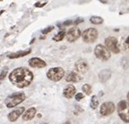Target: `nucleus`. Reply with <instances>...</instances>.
<instances>
[{"label":"nucleus","instance_id":"obj_1","mask_svg":"<svg viewBox=\"0 0 129 124\" xmlns=\"http://www.w3.org/2000/svg\"><path fill=\"white\" fill-rule=\"evenodd\" d=\"M33 73L25 67H18L13 70L9 75V80L19 89L28 87L33 81Z\"/></svg>","mask_w":129,"mask_h":124},{"label":"nucleus","instance_id":"obj_2","mask_svg":"<svg viewBox=\"0 0 129 124\" xmlns=\"http://www.w3.org/2000/svg\"><path fill=\"white\" fill-rule=\"evenodd\" d=\"M25 98L26 96L24 92H15L7 96L6 99L4 100V104L8 108H12L18 104L22 103Z\"/></svg>","mask_w":129,"mask_h":124},{"label":"nucleus","instance_id":"obj_3","mask_svg":"<svg viewBox=\"0 0 129 124\" xmlns=\"http://www.w3.org/2000/svg\"><path fill=\"white\" fill-rule=\"evenodd\" d=\"M118 115L123 122H129V102L127 101H120L117 105Z\"/></svg>","mask_w":129,"mask_h":124},{"label":"nucleus","instance_id":"obj_4","mask_svg":"<svg viewBox=\"0 0 129 124\" xmlns=\"http://www.w3.org/2000/svg\"><path fill=\"white\" fill-rule=\"evenodd\" d=\"M64 70L61 67H54L51 68L46 73V77L49 80L52 82H58L64 77Z\"/></svg>","mask_w":129,"mask_h":124},{"label":"nucleus","instance_id":"obj_5","mask_svg":"<svg viewBox=\"0 0 129 124\" xmlns=\"http://www.w3.org/2000/svg\"><path fill=\"white\" fill-rule=\"evenodd\" d=\"M94 54L97 58H99L100 60L102 61H107L110 59L111 53L106 46L102 45V44H98L94 49Z\"/></svg>","mask_w":129,"mask_h":124},{"label":"nucleus","instance_id":"obj_6","mask_svg":"<svg viewBox=\"0 0 129 124\" xmlns=\"http://www.w3.org/2000/svg\"><path fill=\"white\" fill-rule=\"evenodd\" d=\"M98 31L94 28H89L85 30L82 34V39L86 44H92L97 40L98 38Z\"/></svg>","mask_w":129,"mask_h":124},{"label":"nucleus","instance_id":"obj_7","mask_svg":"<svg viewBox=\"0 0 129 124\" xmlns=\"http://www.w3.org/2000/svg\"><path fill=\"white\" fill-rule=\"evenodd\" d=\"M105 45H106V49L109 51L112 52V53L118 54L120 51L118 40H117V38H115L113 37H109L107 38H106V40H105Z\"/></svg>","mask_w":129,"mask_h":124},{"label":"nucleus","instance_id":"obj_8","mask_svg":"<svg viewBox=\"0 0 129 124\" xmlns=\"http://www.w3.org/2000/svg\"><path fill=\"white\" fill-rule=\"evenodd\" d=\"M115 111V105L112 101H106L101 104L100 108V113L103 116H108Z\"/></svg>","mask_w":129,"mask_h":124},{"label":"nucleus","instance_id":"obj_9","mask_svg":"<svg viewBox=\"0 0 129 124\" xmlns=\"http://www.w3.org/2000/svg\"><path fill=\"white\" fill-rule=\"evenodd\" d=\"M81 36V32H80V30L77 27H73L69 30L68 32L65 34V37H66V40L70 43H73L76 40H78Z\"/></svg>","mask_w":129,"mask_h":124},{"label":"nucleus","instance_id":"obj_10","mask_svg":"<svg viewBox=\"0 0 129 124\" xmlns=\"http://www.w3.org/2000/svg\"><path fill=\"white\" fill-rule=\"evenodd\" d=\"M25 108L24 107H19V108H15L13 111L10 112L8 115V116H7V118H8V120L10 121V122H16V121L18 119L19 117H20L22 115H23V113L25 112Z\"/></svg>","mask_w":129,"mask_h":124},{"label":"nucleus","instance_id":"obj_11","mask_svg":"<svg viewBox=\"0 0 129 124\" xmlns=\"http://www.w3.org/2000/svg\"><path fill=\"white\" fill-rule=\"evenodd\" d=\"M29 65L31 68L35 69H42L46 67V62L38 57H32L29 60Z\"/></svg>","mask_w":129,"mask_h":124},{"label":"nucleus","instance_id":"obj_12","mask_svg":"<svg viewBox=\"0 0 129 124\" xmlns=\"http://www.w3.org/2000/svg\"><path fill=\"white\" fill-rule=\"evenodd\" d=\"M75 69L78 72L81 73V74H85L89 70V66L86 61L85 60H79L75 63Z\"/></svg>","mask_w":129,"mask_h":124},{"label":"nucleus","instance_id":"obj_13","mask_svg":"<svg viewBox=\"0 0 129 124\" xmlns=\"http://www.w3.org/2000/svg\"><path fill=\"white\" fill-rule=\"evenodd\" d=\"M36 114H37V109L35 108L31 107L27 110H25V112L22 115V119L24 121H31L35 117Z\"/></svg>","mask_w":129,"mask_h":124},{"label":"nucleus","instance_id":"obj_14","mask_svg":"<svg viewBox=\"0 0 129 124\" xmlns=\"http://www.w3.org/2000/svg\"><path fill=\"white\" fill-rule=\"evenodd\" d=\"M76 94V88L72 84L67 85L63 90V95L67 99H71Z\"/></svg>","mask_w":129,"mask_h":124},{"label":"nucleus","instance_id":"obj_15","mask_svg":"<svg viewBox=\"0 0 129 124\" xmlns=\"http://www.w3.org/2000/svg\"><path fill=\"white\" fill-rule=\"evenodd\" d=\"M82 80V77L76 72H69L65 76V81L68 83H79Z\"/></svg>","mask_w":129,"mask_h":124},{"label":"nucleus","instance_id":"obj_16","mask_svg":"<svg viewBox=\"0 0 129 124\" xmlns=\"http://www.w3.org/2000/svg\"><path fill=\"white\" fill-rule=\"evenodd\" d=\"M112 76V72H111L110 70L108 69H106V70H103L100 72L99 74V79L101 83H106V81L109 80Z\"/></svg>","mask_w":129,"mask_h":124},{"label":"nucleus","instance_id":"obj_17","mask_svg":"<svg viewBox=\"0 0 129 124\" xmlns=\"http://www.w3.org/2000/svg\"><path fill=\"white\" fill-rule=\"evenodd\" d=\"M31 52V50H21V51L18 52H16V53H12V54H10L8 56L9 58L10 59H15V58H20V57H24L25 56H28L30 53Z\"/></svg>","mask_w":129,"mask_h":124},{"label":"nucleus","instance_id":"obj_18","mask_svg":"<svg viewBox=\"0 0 129 124\" xmlns=\"http://www.w3.org/2000/svg\"><path fill=\"white\" fill-rule=\"evenodd\" d=\"M64 37H65V31L63 30V31H60L57 35H55L54 37H52V40H53V41H56V42L62 41V40L64 39Z\"/></svg>","mask_w":129,"mask_h":124},{"label":"nucleus","instance_id":"obj_19","mask_svg":"<svg viewBox=\"0 0 129 124\" xmlns=\"http://www.w3.org/2000/svg\"><path fill=\"white\" fill-rule=\"evenodd\" d=\"M90 106H91V108H92V109H95V108H98L99 100H98V97H97L96 95L92 96V98H91V102H90Z\"/></svg>","mask_w":129,"mask_h":124},{"label":"nucleus","instance_id":"obj_20","mask_svg":"<svg viewBox=\"0 0 129 124\" xmlns=\"http://www.w3.org/2000/svg\"><path fill=\"white\" fill-rule=\"evenodd\" d=\"M103 18L100 17H97V16H93V17H92L91 18H90V22L92 23H93V24H101L102 23H103Z\"/></svg>","mask_w":129,"mask_h":124},{"label":"nucleus","instance_id":"obj_21","mask_svg":"<svg viewBox=\"0 0 129 124\" xmlns=\"http://www.w3.org/2000/svg\"><path fill=\"white\" fill-rule=\"evenodd\" d=\"M82 90H83V92L85 94V95H91V93H92V87H91V85L89 84H84L83 87H82Z\"/></svg>","mask_w":129,"mask_h":124},{"label":"nucleus","instance_id":"obj_22","mask_svg":"<svg viewBox=\"0 0 129 124\" xmlns=\"http://www.w3.org/2000/svg\"><path fill=\"white\" fill-rule=\"evenodd\" d=\"M7 74H8V67H4L0 73V81L4 80L7 77Z\"/></svg>","mask_w":129,"mask_h":124},{"label":"nucleus","instance_id":"obj_23","mask_svg":"<svg viewBox=\"0 0 129 124\" xmlns=\"http://www.w3.org/2000/svg\"><path fill=\"white\" fill-rule=\"evenodd\" d=\"M53 29H54V27H53V26H49V27H47V28H46V29H44L43 31H42V34H44V35H46V34H48L49 32H51L52 31H53Z\"/></svg>","mask_w":129,"mask_h":124},{"label":"nucleus","instance_id":"obj_24","mask_svg":"<svg viewBox=\"0 0 129 124\" xmlns=\"http://www.w3.org/2000/svg\"><path fill=\"white\" fill-rule=\"evenodd\" d=\"M84 98V95L82 93H78L76 94V95H75V99H76V101H80V100H82Z\"/></svg>","mask_w":129,"mask_h":124},{"label":"nucleus","instance_id":"obj_25","mask_svg":"<svg viewBox=\"0 0 129 124\" xmlns=\"http://www.w3.org/2000/svg\"><path fill=\"white\" fill-rule=\"evenodd\" d=\"M72 23H73V22L72 20H67L65 21V22H64V23H62L63 26H68V25H71Z\"/></svg>","mask_w":129,"mask_h":124},{"label":"nucleus","instance_id":"obj_26","mask_svg":"<svg viewBox=\"0 0 129 124\" xmlns=\"http://www.w3.org/2000/svg\"><path fill=\"white\" fill-rule=\"evenodd\" d=\"M83 22H84L83 18H78V19H76L74 22H73V23H74V24H79V23H83Z\"/></svg>","mask_w":129,"mask_h":124},{"label":"nucleus","instance_id":"obj_27","mask_svg":"<svg viewBox=\"0 0 129 124\" xmlns=\"http://www.w3.org/2000/svg\"><path fill=\"white\" fill-rule=\"evenodd\" d=\"M46 4V2L43 3V4H41L40 2H37V4H35V6L36 7H43V6H45Z\"/></svg>","mask_w":129,"mask_h":124},{"label":"nucleus","instance_id":"obj_28","mask_svg":"<svg viewBox=\"0 0 129 124\" xmlns=\"http://www.w3.org/2000/svg\"><path fill=\"white\" fill-rule=\"evenodd\" d=\"M123 48H124V50H127V51H129V44H123Z\"/></svg>","mask_w":129,"mask_h":124},{"label":"nucleus","instance_id":"obj_29","mask_svg":"<svg viewBox=\"0 0 129 124\" xmlns=\"http://www.w3.org/2000/svg\"><path fill=\"white\" fill-rule=\"evenodd\" d=\"M125 44H129V37H127V39H126V41H125Z\"/></svg>","mask_w":129,"mask_h":124},{"label":"nucleus","instance_id":"obj_30","mask_svg":"<svg viewBox=\"0 0 129 124\" xmlns=\"http://www.w3.org/2000/svg\"><path fill=\"white\" fill-rule=\"evenodd\" d=\"M127 101H128V102H129V92H128V93H127Z\"/></svg>","mask_w":129,"mask_h":124},{"label":"nucleus","instance_id":"obj_31","mask_svg":"<svg viewBox=\"0 0 129 124\" xmlns=\"http://www.w3.org/2000/svg\"><path fill=\"white\" fill-rule=\"evenodd\" d=\"M64 124H71V122H64Z\"/></svg>","mask_w":129,"mask_h":124},{"label":"nucleus","instance_id":"obj_32","mask_svg":"<svg viewBox=\"0 0 129 124\" xmlns=\"http://www.w3.org/2000/svg\"><path fill=\"white\" fill-rule=\"evenodd\" d=\"M40 124H48V123H40Z\"/></svg>","mask_w":129,"mask_h":124}]
</instances>
